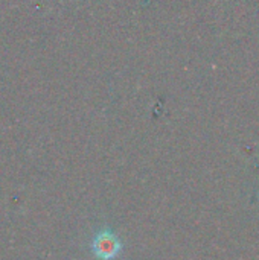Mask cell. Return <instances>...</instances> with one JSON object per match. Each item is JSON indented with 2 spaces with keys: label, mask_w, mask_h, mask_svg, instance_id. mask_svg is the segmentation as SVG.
I'll return each mask as SVG.
<instances>
[{
  "label": "cell",
  "mask_w": 259,
  "mask_h": 260,
  "mask_svg": "<svg viewBox=\"0 0 259 260\" xmlns=\"http://www.w3.org/2000/svg\"><path fill=\"white\" fill-rule=\"evenodd\" d=\"M92 250L98 259L114 260L122 250V244L113 232L104 230V232L98 233L96 238L93 239Z\"/></svg>",
  "instance_id": "1"
}]
</instances>
